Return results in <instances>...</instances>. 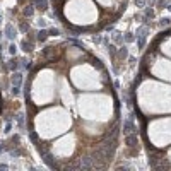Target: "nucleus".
I'll list each match as a JSON object with an SVG mask.
<instances>
[{
	"label": "nucleus",
	"mask_w": 171,
	"mask_h": 171,
	"mask_svg": "<svg viewBox=\"0 0 171 171\" xmlns=\"http://www.w3.org/2000/svg\"><path fill=\"white\" fill-rule=\"evenodd\" d=\"M149 166L152 170H170L171 168L170 163L166 161L164 152L159 149H154V147H149Z\"/></svg>",
	"instance_id": "f257e3e1"
},
{
	"label": "nucleus",
	"mask_w": 171,
	"mask_h": 171,
	"mask_svg": "<svg viewBox=\"0 0 171 171\" xmlns=\"http://www.w3.org/2000/svg\"><path fill=\"white\" fill-rule=\"evenodd\" d=\"M145 38H147V26H140L137 29V46L139 48H144Z\"/></svg>",
	"instance_id": "f03ea898"
},
{
	"label": "nucleus",
	"mask_w": 171,
	"mask_h": 171,
	"mask_svg": "<svg viewBox=\"0 0 171 171\" xmlns=\"http://www.w3.org/2000/svg\"><path fill=\"white\" fill-rule=\"evenodd\" d=\"M135 125H134V115H130L125 122H123V135H128L132 132H135Z\"/></svg>",
	"instance_id": "7ed1b4c3"
},
{
	"label": "nucleus",
	"mask_w": 171,
	"mask_h": 171,
	"mask_svg": "<svg viewBox=\"0 0 171 171\" xmlns=\"http://www.w3.org/2000/svg\"><path fill=\"white\" fill-rule=\"evenodd\" d=\"M125 144H127V147H137V144H139L137 132H132L128 135H125Z\"/></svg>",
	"instance_id": "20e7f679"
},
{
	"label": "nucleus",
	"mask_w": 171,
	"mask_h": 171,
	"mask_svg": "<svg viewBox=\"0 0 171 171\" xmlns=\"http://www.w3.org/2000/svg\"><path fill=\"white\" fill-rule=\"evenodd\" d=\"M41 157H43V161H45V163H46L48 166H50V168H51V170H57V168H60V166L57 164V161H55V157L51 156L50 152H46V154H43Z\"/></svg>",
	"instance_id": "39448f33"
},
{
	"label": "nucleus",
	"mask_w": 171,
	"mask_h": 171,
	"mask_svg": "<svg viewBox=\"0 0 171 171\" xmlns=\"http://www.w3.org/2000/svg\"><path fill=\"white\" fill-rule=\"evenodd\" d=\"M154 17H156V15H154V10H152V9H150V5H147V7H144V22H145V24H147V22H149L150 19H154Z\"/></svg>",
	"instance_id": "423d86ee"
},
{
	"label": "nucleus",
	"mask_w": 171,
	"mask_h": 171,
	"mask_svg": "<svg viewBox=\"0 0 171 171\" xmlns=\"http://www.w3.org/2000/svg\"><path fill=\"white\" fill-rule=\"evenodd\" d=\"M31 4H34L36 9H40V10H46L48 9V0H31Z\"/></svg>",
	"instance_id": "0eeeda50"
},
{
	"label": "nucleus",
	"mask_w": 171,
	"mask_h": 171,
	"mask_svg": "<svg viewBox=\"0 0 171 171\" xmlns=\"http://www.w3.org/2000/svg\"><path fill=\"white\" fill-rule=\"evenodd\" d=\"M5 36L9 38V40H14V38H15V29H14L12 24H7V27H5Z\"/></svg>",
	"instance_id": "6e6552de"
},
{
	"label": "nucleus",
	"mask_w": 171,
	"mask_h": 171,
	"mask_svg": "<svg viewBox=\"0 0 171 171\" xmlns=\"http://www.w3.org/2000/svg\"><path fill=\"white\" fill-rule=\"evenodd\" d=\"M21 48H22L26 53H27V51H31V50H33V41H31V40H29V41L24 40L22 43H21Z\"/></svg>",
	"instance_id": "1a4fd4ad"
},
{
	"label": "nucleus",
	"mask_w": 171,
	"mask_h": 171,
	"mask_svg": "<svg viewBox=\"0 0 171 171\" xmlns=\"http://www.w3.org/2000/svg\"><path fill=\"white\" fill-rule=\"evenodd\" d=\"M48 38V29H40L38 31V36H36V40L38 41H45Z\"/></svg>",
	"instance_id": "9d476101"
},
{
	"label": "nucleus",
	"mask_w": 171,
	"mask_h": 171,
	"mask_svg": "<svg viewBox=\"0 0 171 171\" xmlns=\"http://www.w3.org/2000/svg\"><path fill=\"white\" fill-rule=\"evenodd\" d=\"M19 29L22 31V33H29V31H31V26L27 24L26 21H21V22H19Z\"/></svg>",
	"instance_id": "9b49d317"
},
{
	"label": "nucleus",
	"mask_w": 171,
	"mask_h": 171,
	"mask_svg": "<svg viewBox=\"0 0 171 171\" xmlns=\"http://www.w3.org/2000/svg\"><path fill=\"white\" fill-rule=\"evenodd\" d=\"M19 62H21V60H17V58L14 57L12 60L9 62V70H17V67H19Z\"/></svg>",
	"instance_id": "f8f14e48"
},
{
	"label": "nucleus",
	"mask_w": 171,
	"mask_h": 171,
	"mask_svg": "<svg viewBox=\"0 0 171 171\" xmlns=\"http://www.w3.org/2000/svg\"><path fill=\"white\" fill-rule=\"evenodd\" d=\"M22 14H24L26 17H31V15H33V14H34L33 4H31V5H26V7H24V10H22Z\"/></svg>",
	"instance_id": "ddd939ff"
},
{
	"label": "nucleus",
	"mask_w": 171,
	"mask_h": 171,
	"mask_svg": "<svg viewBox=\"0 0 171 171\" xmlns=\"http://www.w3.org/2000/svg\"><path fill=\"white\" fill-rule=\"evenodd\" d=\"M12 82H14V86H21V82H22V75L19 74V72H15L12 77Z\"/></svg>",
	"instance_id": "4468645a"
},
{
	"label": "nucleus",
	"mask_w": 171,
	"mask_h": 171,
	"mask_svg": "<svg viewBox=\"0 0 171 171\" xmlns=\"http://www.w3.org/2000/svg\"><path fill=\"white\" fill-rule=\"evenodd\" d=\"M127 55H128V50H127L125 46L118 50V57H120V60H123V58H127Z\"/></svg>",
	"instance_id": "2eb2a0df"
},
{
	"label": "nucleus",
	"mask_w": 171,
	"mask_h": 171,
	"mask_svg": "<svg viewBox=\"0 0 171 171\" xmlns=\"http://www.w3.org/2000/svg\"><path fill=\"white\" fill-rule=\"evenodd\" d=\"M108 51H109V55H111V58L116 60V48H115V45H108Z\"/></svg>",
	"instance_id": "dca6fc26"
},
{
	"label": "nucleus",
	"mask_w": 171,
	"mask_h": 171,
	"mask_svg": "<svg viewBox=\"0 0 171 171\" xmlns=\"http://www.w3.org/2000/svg\"><path fill=\"white\" fill-rule=\"evenodd\" d=\"M171 0H157V7H161V9H164V7H170Z\"/></svg>",
	"instance_id": "f3484780"
},
{
	"label": "nucleus",
	"mask_w": 171,
	"mask_h": 171,
	"mask_svg": "<svg viewBox=\"0 0 171 171\" xmlns=\"http://www.w3.org/2000/svg\"><path fill=\"white\" fill-rule=\"evenodd\" d=\"M123 40L127 41V43H132V41L135 40V36H134V34H132V33H127V34H125V36H123Z\"/></svg>",
	"instance_id": "a211bd4d"
},
{
	"label": "nucleus",
	"mask_w": 171,
	"mask_h": 171,
	"mask_svg": "<svg viewBox=\"0 0 171 171\" xmlns=\"http://www.w3.org/2000/svg\"><path fill=\"white\" fill-rule=\"evenodd\" d=\"M15 122H17V123L21 125V127H22V125H24V115H22V113L15 115Z\"/></svg>",
	"instance_id": "6ab92c4d"
},
{
	"label": "nucleus",
	"mask_w": 171,
	"mask_h": 171,
	"mask_svg": "<svg viewBox=\"0 0 171 171\" xmlns=\"http://www.w3.org/2000/svg\"><path fill=\"white\" fill-rule=\"evenodd\" d=\"M57 34H60V31H58V29H55V27L48 29V36H57Z\"/></svg>",
	"instance_id": "aec40b11"
},
{
	"label": "nucleus",
	"mask_w": 171,
	"mask_h": 171,
	"mask_svg": "<svg viewBox=\"0 0 171 171\" xmlns=\"http://www.w3.org/2000/svg\"><path fill=\"white\" fill-rule=\"evenodd\" d=\"M145 4H147V0H135L137 7H145Z\"/></svg>",
	"instance_id": "412c9836"
},
{
	"label": "nucleus",
	"mask_w": 171,
	"mask_h": 171,
	"mask_svg": "<svg viewBox=\"0 0 171 171\" xmlns=\"http://www.w3.org/2000/svg\"><path fill=\"white\" fill-rule=\"evenodd\" d=\"M161 24H163V26H170V24H171V19L164 17V19H161Z\"/></svg>",
	"instance_id": "4be33fe9"
},
{
	"label": "nucleus",
	"mask_w": 171,
	"mask_h": 171,
	"mask_svg": "<svg viewBox=\"0 0 171 171\" xmlns=\"http://www.w3.org/2000/svg\"><path fill=\"white\" fill-rule=\"evenodd\" d=\"M15 50H17V46H15V45H10V46H9V51H10V55H15Z\"/></svg>",
	"instance_id": "5701e85b"
},
{
	"label": "nucleus",
	"mask_w": 171,
	"mask_h": 171,
	"mask_svg": "<svg viewBox=\"0 0 171 171\" xmlns=\"http://www.w3.org/2000/svg\"><path fill=\"white\" fill-rule=\"evenodd\" d=\"M12 94H14V96L19 94V86H14V87H12Z\"/></svg>",
	"instance_id": "b1692460"
},
{
	"label": "nucleus",
	"mask_w": 171,
	"mask_h": 171,
	"mask_svg": "<svg viewBox=\"0 0 171 171\" xmlns=\"http://www.w3.org/2000/svg\"><path fill=\"white\" fill-rule=\"evenodd\" d=\"M115 41H116V43H122V41H123V36L116 34V36H115Z\"/></svg>",
	"instance_id": "393cba45"
},
{
	"label": "nucleus",
	"mask_w": 171,
	"mask_h": 171,
	"mask_svg": "<svg viewBox=\"0 0 171 171\" xmlns=\"http://www.w3.org/2000/svg\"><path fill=\"white\" fill-rule=\"evenodd\" d=\"M94 41H96V43H101V41H103V38L99 36V34H96V36H94Z\"/></svg>",
	"instance_id": "a878e982"
},
{
	"label": "nucleus",
	"mask_w": 171,
	"mask_h": 171,
	"mask_svg": "<svg viewBox=\"0 0 171 171\" xmlns=\"http://www.w3.org/2000/svg\"><path fill=\"white\" fill-rule=\"evenodd\" d=\"M4 149H7V145H5V144H2V145H0V152H2Z\"/></svg>",
	"instance_id": "bb28decb"
},
{
	"label": "nucleus",
	"mask_w": 171,
	"mask_h": 171,
	"mask_svg": "<svg viewBox=\"0 0 171 171\" xmlns=\"http://www.w3.org/2000/svg\"><path fill=\"white\" fill-rule=\"evenodd\" d=\"M0 170H7V164H0Z\"/></svg>",
	"instance_id": "cd10ccee"
},
{
	"label": "nucleus",
	"mask_w": 171,
	"mask_h": 171,
	"mask_svg": "<svg viewBox=\"0 0 171 171\" xmlns=\"http://www.w3.org/2000/svg\"><path fill=\"white\" fill-rule=\"evenodd\" d=\"M17 2H19V4H24V2H26V0H17Z\"/></svg>",
	"instance_id": "c85d7f7f"
},
{
	"label": "nucleus",
	"mask_w": 171,
	"mask_h": 171,
	"mask_svg": "<svg viewBox=\"0 0 171 171\" xmlns=\"http://www.w3.org/2000/svg\"><path fill=\"white\" fill-rule=\"evenodd\" d=\"M0 17H2V14H0Z\"/></svg>",
	"instance_id": "c756f323"
},
{
	"label": "nucleus",
	"mask_w": 171,
	"mask_h": 171,
	"mask_svg": "<svg viewBox=\"0 0 171 171\" xmlns=\"http://www.w3.org/2000/svg\"><path fill=\"white\" fill-rule=\"evenodd\" d=\"M0 34H2V33H0Z\"/></svg>",
	"instance_id": "7c9ffc66"
}]
</instances>
